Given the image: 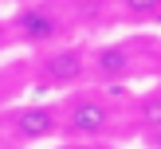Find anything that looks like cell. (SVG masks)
<instances>
[{
	"instance_id": "cell-1",
	"label": "cell",
	"mask_w": 161,
	"mask_h": 149,
	"mask_svg": "<svg viewBox=\"0 0 161 149\" xmlns=\"http://www.w3.org/2000/svg\"><path fill=\"white\" fill-rule=\"evenodd\" d=\"M106 125H110V110L102 102H91V98L75 102L67 114V133H75V137H98Z\"/></svg>"
},
{
	"instance_id": "cell-2",
	"label": "cell",
	"mask_w": 161,
	"mask_h": 149,
	"mask_svg": "<svg viewBox=\"0 0 161 149\" xmlns=\"http://www.w3.org/2000/svg\"><path fill=\"white\" fill-rule=\"evenodd\" d=\"M55 125H59V122H55V114L47 106H24V110L12 114V130H16V137H24V141L51 137Z\"/></svg>"
},
{
	"instance_id": "cell-3",
	"label": "cell",
	"mask_w": 161,
	"mask_h": 149,
	"mask_svg": "<svg viewBox=\"0 0 161 149\" xmlns=\"http://www.w3.org/2000/svg\"><path fill=\"white\" fill-rule=\"evenodd\" d=\"M16 28H20V35L31 39V43H43V39L59 35V20H55L47 8H24V12L16 16Z\"/></svg>"
},
{
	"instance_id": "cell-4",
	"label": "cell",
	"mask_w": 161,
	"mask_h": 149,
	"mask_svg": "<svg viewBox=\"0 0 161 149\" xmlns=\"http://www.w3.org/2000/svg\"><path fill=\"white\" fill-rule=\"evenodd\" d=\"M83 67H86L83 51H79V47H71V51L47 55L39 71H43V78H51V82H75V78H83Z\"/></svg>"
},
{
	"instance_id": "cell-5",
	"label": "cell",
	"mask_w": 161,
	"mask_h": 149,
	"mask_svg": "<svg viewBox=\"0 0 161 149\" xmlns=\"http://www.w3.org/2000/svg\"><path fill=\"white\" fill-rule=\"evenodd\" d=\"M130 67H134V59H130L126 47H98V51H94V71H98V78H122V75H130Z\"/></svg>"
},
{
	"instance_id": "cell-6",
	"label": "cell",
	"mask_w": 161,
	"mask_h": 149,
	"mask_svg": "<svg viewBox=\"0 0 161 149\" xmlns=\"http://www.w3.org/2000/svg\"><path fill=\"white\" fill-rule=\"evenodd\" d=\"M138 114H142V125L161 130V90H153V94H146V98H142Z\"/></svg>"
},
{
	"instance_id": "cell-7",
	"label": "cell",
	"mask_w": 161,
	"mask_h": 149,
	"mask_svg": "<svg viewBox=\"0 0 161 149\" xmlns=\"http://www.w3.org/2000/svg\"><path fill=\"white\" fill-rule=\"evenodd\" d=\"M118 4H122L130 16H138V20H142V16H153V12H161V0H118Z\"/></svg>"
},
{
	"instance_id": "cell-8",
	"label": "cell",
	"mask_w": 161,
	"mask_h": 149,
	"mask_svg": "<svg viewBox=\"0 0 161 149\" xmlns=\"http://www.w3.org/2000/svg\"><path fill=\"white\" fill-rule=\"evenodd\" d=\"M67 149H94V145H67Z\"/></svg>"
}]
</instances>
